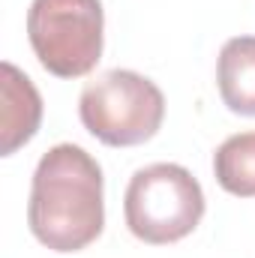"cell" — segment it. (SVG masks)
Returning a JSON list of instances; mask_svg holds the SVG:
<instances>
[{"mask_svg": "<svg viewBox=\"0 0 255 258\" xmlns=\"http://www.w3.org/2000/svg\"><path fill=\"white\" fill-rule=\"evenodd\" d=\"M213 174L225 192L237 198L255 195V132L225 138L213 153Z\"/></svg>", "mask_w": 255, "mask_h": 258, "instance_id": "obj_7", "label": "cell"}, {"mask_svg": "<svg viewBox=\"0 0 255 258\" xmlns=\"http://www.w3.org/2000/svg\"><path fill=\"white\" fill-rule=\"evenodd\" d=\"M99 0H33L27 36L33 54L57 78H81L102 57Z\"/></svg>", "mask_w": 255, "mask_h": 258, "instance_id": "obj_4", "label": "cell"}, {"mask_svg": "<svg viewBox=\"0 0 255 258\" xmlns=\"http://www.w3.org/2000/svg\"><path fill=\"white\" fill-rule=\"evenodd\" d=\"M129 231L153 246L177 243L204 216V192L183 165L156 162L132 174L123 198Z\"/></svg>", "mask_w": 255, "mask_h": 258, "instance_id": "obj_3", "label": "cell"}, {"mask_svg": "<svg viewBox=\"0 0 255 258\" xmlns=\"http://www.w3.org/2000/svg\"><path fill=\"white\" fill-rule=\"evenodd\" d=\"M216 81L222 102L243 117H255V36H234L222 45Z\"/></svg>", "mask_w": 255, "mask_h": 258, "instance_id": "obj_6", "label": "cell"}, {"mask_svg": "<svg viewBox=\"0 0 255 258\" xmlns=\"http://www.w3.org/2000/svg\"><path fill=\"white\" fill-rule=\"evenodd\" d=\"M3 108H0V153L9 156L21 144H27L42 120V99L33 81L15 69L12 63H3Z\"/></svg>", "mask_w": 255, "mask_h": 258, "instance_id": "obj_5", "label": "cell"}, {"mask_svg": "<svg viewBox=\"0 0 255 258\" xmlns=\"http://www.w3.org/2000/svg\"><path fill=\"white\" fill-rule=\"evenodd\" d=\"M78 114L84 129L102 144L132 147L159 132L165 96L150 78L132 69H108L81 90Z\"/></svg>", "mask_w": 255, "mask_h": 258, "instance_id": "obj_2", "label": "cell"}, {"mask_svg": "<svg viewBox=\"0 0 255 258\" xmlns=\"http://www.w3.org/2000/svg\"><path fill=\"white\" fill-rule=\"evenodd\" d=\"M27 222L36 240L54 252H78L102 234V168L84 147L57 144L39 159Z\"/></svg>", "mask_w": 255, "mask_h": 258, "instance_id": "obj_1", "label": "cell"}]
</instances>
